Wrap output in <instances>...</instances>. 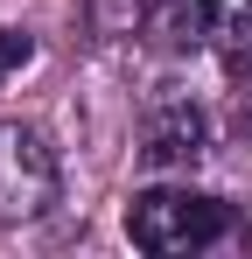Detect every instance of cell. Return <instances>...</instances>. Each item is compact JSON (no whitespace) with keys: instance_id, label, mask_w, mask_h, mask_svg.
<instances>
[{"instance_id":"cell-1","label":"cell","mask_w":252,"mask_h":259,"mask_svg":"<svg viewBox=\"0 0 252 259\" xmlns=\"http://www.w3.org/2000/svg\"><path fill=\"white\" fill-rule=\"evenodd\" d=\"M224 224H231V210L203 189H140L126 203V238L140 252H196V245L224 238Z\"/></svg>"},{"instance_id":"cell-2","label":"cell","mask_w":252,"mask_h":259,"mask_svg":"<svg viewBox=\"0 0 252 259\" xmlns=\"http://www.w3.org/2000/svg\"><path fill=\"white\" fill-rule=\"evenodd\" d=\"M56 203V154L35 126L0 119V224H28Z\"/></svg>"},{"instance_id":"cell-3","label":"cell","mask_w":252,"mask_h":259,"mask_svg":"<svg viewBox=\"0 0 252 259\" xmlns=\"http://www.w3.org/2000/svg\"><path fill=\"white\" fill-rule=\"evenodd\" d=\"M203 147H210V119L189 98H168V105L147 112V133H140L147 168H189V161H203Z\"/></svg>"},{"instance_id":"cell-4","label":"cell","mask_w":252,"mask_h":259,"mask_svg":"<svg viewBox=\"0 0 252 259\" xmlns=\"http://www.w3.org/2000/svg\"><path fill=\"white\" fill-rule=\"evenodd\" d=\"M168 28H175V42H203V28H217V7L210 0H168Z\"/></svg>"},{"instance_id":"cell-5","label":"cell","mask_w":252,"mask_h":259,"mask_svg":"<svg viewBox=\"0 0 252 259\" xmlns=\"http://www.w3.org/2000/svg\"><path fill=\"white\" fill-rule=\"evenodd\" d=\"M28 56H35V42H28L21 28H0V77H7V70H21Z\"/></svg>"}]
</instances>
